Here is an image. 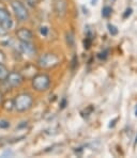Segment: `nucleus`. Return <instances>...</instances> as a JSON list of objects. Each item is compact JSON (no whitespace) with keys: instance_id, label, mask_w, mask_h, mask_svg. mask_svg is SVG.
Segmentation results:
<instances>
[{"instance_id":"nucleus-1","label":"nucleus","mask_w":137,"mask_h":158,"mask_svg":"<svg viewBox=\"0 0 137 158\" xmlns=\"http://www.w3.org/2000/svg\"><path fill=\"white\" fill-rule=\"evenodd\" d=\"M33 105V97L29 93H22L18 94L14 98V108L19 112L29 110Z\"/></svg>"},{"instance_id":"nucleus-2","label":"nucleus","mask_w":137,"mask_h":158,"mask_svg":"<svg viewBox=\"0 0 137 158\" xmlns=\"http://www.w3.org/2000/svg\"><path fill=\"white\" fill-rule=\"evenodd\" d=\"M60 63V59L57 55L52 52H47L42 55L38 60V65L41 69H49L53 67H56L57 65H59Z\"/></svg>"},{"instance_id":"nucleus-3","label":"nucleus","mask_w":137,"mask_h":158,"mask_svg":"<svg viewBox=\"0 0 137 158\" xmlns=\"http://www.w3.org/2000/svg\"><path fill=\"white\" fill-rule=\"evenodd\" d=\"M50 85V78L46 74H38L32 78V87L36 91L44 92Z\"/></svg>"},{"instance_id":"nucleus-4","label":"nucleus","mask_w":137,"mask_h":158,"mask_svg":"<svg viewBox=\"0 0 137 158\" xmlns=\"http://www.w3.org/2000/svg\"><path fill=\"white\" fill-rule=\"evenodd\" d=\"M11 6H12L14 13H15L18 20H20V22H26L28 18H29V13H28L26 6L20 1H18V0H13V1L11 2Z\"/></svg>"},{"instance_id":"nucleus-5","label":"nucleus","mask_w":137,"mask_h":158,"mask_svg":"<svg viewBox=\"0 0 137 158\" xmlns=\"http://www.w3.org/2000/svg\"><path fill=\"white\" fill-rule=\"evenodd\" d=\"M23 81H24V77L22 74L18 72H11V73H9L4 82H6V87H9L10 89H14V88L19 87L23 83Z\"/></svg>"},{"instance_id":"nucleus-6","label":"nucleus","mask_w":137,"mask_h":158,"mask_svg":"<svg viewBox=\"0 0 137 158\" xmlns=\"http://www.w3.org/2000/svg\"><path fill=\"white\" fill-rule=\"evenodd\" d=\"M0 25H1L4 29L8 30V31L11 29V27H12V25H13V22H12V19H11V16H10V14H9V12L1 8H0Z\"/></svg>"},{"instance_id":"nucleus-7","label":"nucleus","mask_w":137,"mask_h":158,"mask_svg":"<svg viewBox=\"0 0 137 158\" xmlns=\"http://www.w3.org/2000/svg\"><path fill=\"white\" fill-rule=\"evenodd\" d=\"M53 8H54L55 13L62 17V16H64L66 14V10H68L66 0H54Z\"/></svg>"},{"instance_id":"nucleus-8","label":"nucleus","mask_w":137,"mask_h":158,"mask_svg":"<svg viewBox=\"0 0 137 158\" xmlns=\"http://www.w3.org/2000/svg\"><path fill=\"white\" fill-rule=\"evenodd\" d=\"M16 36L20 42H32L33 34L27 28H20L16 31Z\"/></svg>"},{"instance_id":"nucleus-9","label":"nucleus","mask_w":137,"mask_h":158,"mask_svg":"<svg viewBox=\"0 0 137 158\" xmlns=\"http://www.w3.org/2000/svg\"><path fill=\"white\" fill-rule=\"evenodd\" d=\"M23 75L24 79H32L36 75H38V67L36 65H32V64H29L26 67H24L23 72L20 73Z\"/></svg>"},{"instance_id":"nucleus-10","label":"nucleus","mask_w":137,"mask_h":158,"mask_svg":"<svg viewBox=\"0 0 137 158\" xmlns=\"http://www.w3.org/2000/svg\"><path fill=\"white\" fill-rule=\"evenodd\" d=\"M19 48L24 53L28 56H33L36 55V47L31 44V42H20Z\"/></svg>"},{"instance_id":"nucleus-11","label":"nucleus","mask_w":137,"mask_h":158,"mask_svg":"<svg viewBox=\"0 0 137 158\" xmlns=\"http://www.w3.org/2000/svg\"><path fill=\"white\" fill-rule=\"evenodd\" d=\"M9 69H6L4 64H0V81H4L9 75Z\"/></svg>"},{"instance_id":"nucleus-12","label":"nucleus","mask_w":137,"mask_h":158,"mask_svg":"<svg viewBox=\"0 0 137 158\" xmlns=\"http://www.w3.org/2000/svg\"><path fill=\"white\" fill-rule=\"evenodd\" d=\"M2 106H3V108L6 109V111H11L12 109L14 108V99H10V101H4L3 103H2Z\"/></svg>"},{"instance_id":"nucleus-13","label":"nucleus","mask_w":137,"mask_h":158,"mask_svg":"<svg viewBox=\"0 0 137 158\" xmlns=\"http://www.w3.org/2000/svg\"><path fill=\"white\" fill-rule=\"evenodd\" d=\"M111 12H113V10H111L110 6H104L103 10H102V16L105 18H108L111 15Z\"/></svg>"},{"instance_id":"nucleus-14","label":"nucleus","mask_w":137,"mask_h":158,"mask_svg":"<svg viewBox=\"0 0 137 158\" xmlns=\"http://www.w3.org/2000/svg\"><path fill=\"white\" fill-rule=\"evenodd\" d=\"M108 31H109V33L111 35H117L118 34V29L116 26H113V25H108Z\"/></svg>"},{"instance_id":"nucleus-15","label":"nucleus","mask_w":137,"mask_h":158,"mask_svg":"<svg viewBox=\"0 0 137 158\" xmlns=\"http://www.w3.org/2000/svg\"><path fill=\"white\" fill-rule=\"evenodd\" d=\"M66 41H68V44H69V46H73L74 45V36H73V34L72 33H68L66 34Z\"/></svg>"},{"instance_id":"nucleus-16","label":"nucleus","mask_w":137,"mask_h":158,"mask_svg":"<svg viewBox=\"0 0 137 158\" xmlns=\"http://www.w3.org/2000/svg\"><path fill=\"white\" fill-rule=\"evenodd\" d=\"M8 127H10V122H9V121H6V120L0 121V128L6 129V128H8Z\"/></svg>"},{"instance_id":"nucleus-17","label":"nucleus","mask_w":137,"mask_h":158,"mask_svg":"<svg viewBox=\"0 0 137 158\" xmlns=\"http://www.w3.org/2000/svg\"><path fill=\"white\" fill-rule=\"evenodd\" d=\"M132 12H133V10H132L131 8L126 9V10H125V12H124V14H123V18H127L129 16H131Z\"/></svg>"},{"instance_id":"nucleus-18","label":"nucleus","mask_w":137,"mask_h":158,"mask_svg":"<svg viewBox=\"0 0 137 158\" xmlns=\"http://www.w3.org/2000/svg\"><path fill=\"white\" fill-rule=\"evenodd\" d=\"M4 61H6V56L2 50H0V64H3Z\"/></svg>"},{"instance_id":"nucleus-19","label":"nucleus","mask_w":137,"mask_h":158,"mask_svg":"<svg viewBox=\"0 0 137 158\" xmlns=\"http://www.w3.org/2000/svg\"><path fill=\"white\" fill-rule=\"evenodd\" d=\"M107 53H108V50H105V52H100L99 53V58H100V59H106V57H107Z\"/></svg>"},{"instance_id":"nucleus-20","label":"nucleus","mask_w":137,"mask_h":158,"mask_svg":"<svg viewBox=\"0 0 137 158\" xmlns=\"http://www.w3.org/2000/svg\"><path fill=\"white\" fill-rule=\"evenodd\" d=\"M6 32H8V30L6 29H4L3 27L0 25V36H3V35H6Z\"/></svg>"},{"instance_id":"nucleus-21","label":"nucleus","mask_w":137,"mask_h":158,"mask_svg":"<svg viewBox=\"0 0 137 158\" xmlns=\"http://www.w3.org/2000/svg\"><path fill=\"white\" fill-rule=\"evenodd\" d=\"M41 33L46 36L48 33V28L47 27H41Z\"/></svg>"},{"instance_id":"nucleus-22","label":"nucleus","mask_w":137,"mask_h":158,"mask_svg":"<svg viewBox=\"0 0 137 158\" xmlns=\"http://www.w3.org/2000/svg\"><path fill=\"white\" fill-rule=\"evenodd\" d=\"M76 64H77V57H76V56H74L73 60H72V69H75Z\"/></svg>"},{"instance_id":"nucleus-23","label":"nucleus","mask_w":137,"mask_h":158,"mask_svg":"<svg viewBox=\"0 0 137 158\" xmlns=\"http://www.w3.org/2000/svg\"><path fill=\"white\" fill-rule=\"evenodd\" d=\"M2 103H3V95L0 92V104H2Z\"/></svg>"},{"instance_id":"nucleus-24","label":"nucleus","mask_w":137,"mask_h":158,"mask_svg":"<svg viewBox=\"0 0 137 158\" xmlns=\"http://www.w3.org/2000/svg\"><path fill=\"white\" fill-rule=\"evenodd\" d=\"M66 101L63 99V101H62V104H61V108H64V107H66Z\"/></svg>"},{"instance_id":"nucleus-25","label":"nucleus","mask_w":137,"mask_h":158,"mask_svg":"<svg viewBox=\"0 0 137 158\" xmlns=\"http://www.w3.org/2000/svg\"><path fill=\"white\" fill-rule=\"evenodd\" d=\"M135 115L137 117V106H136V109H135Z\"/></svg>"},{"instance_id":"nucleus-26","label":"nucleus","mask_w":137,"mask_h":158,"mask_svg":"<svg viewBox=\"0 0 137 158\" xmlns=\"http://www.w3.org/2000/svg\"><path fill=\"white\" fill-rule=\"evenodd\" d=\"M135 144H137V137H136V140H135Z\"/></svg>"}]
</instances>
